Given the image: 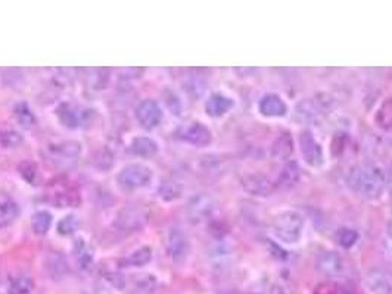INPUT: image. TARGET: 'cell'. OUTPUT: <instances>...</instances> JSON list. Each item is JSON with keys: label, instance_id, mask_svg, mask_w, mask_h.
<instances>
[{"label": "cell", "instance_id": "6da1fadb", "mask_svg": "<svg viewBox=\"0 0 392 294\" xmlns=\"http://www.w3.org/2000/svg\"><path fill=\"white\" fill-rule=\"evenodd\" d=\"M386 184L388 180L384 169L372 163L355 167L348 174V186L369 202H376L382 198Z\"/></svg>", "mask_w": 392, "mask_h": 294}, {"label": "cell", "instance_id": "7a4b0ae2", "mask_svg": "<svg viewBox=\"0 0 392 294\" xmlns=\"http://www.w3.org/2000/svg\"><path fill=\"white\" fill-rule=\"evenodd\" d=\"M306 231V220L293 209L282 211L271 224V235L283 246H297Z\"/></svg>", "mask_w": 392, "mask_h": 294}, {"label": "cell", "instance_id": "3957f363", "mask_svg": "<svg viewBox=\"0 0 392 294\" xmlns=\"http://www.w3.org/2000/svg\"><path fill=\"white\" fill-rule=\"evenodd\" d=\"M149 221V211L140 204H127L118 212L114 227L119 233L133 234L140 231Z\"/></svg>", "mask_w": 392, "mask_h": 294}, {"label": "cell", "instance_id": "277c9868", "mask_svg": "<svg viewBox=\"0 0 392 294\" xmlns=\"http://www.w3.org/2000/svg\"><path fill=\"white\" fill-rule=\"evenodd\" d=\"M298 149L302 160L306 162L310 168L319 169L326 163L323 146L310 129L301 132L298 137Z\"/></svg>", "mask_w": 392, "mask_h": 294}, {"label": "cell", "instance_id": "5b68a950", "mask_svg": "<svg viewBox=\"0 0 392 294\" xmlns=\"http://www.w3.org/2000/svg\"><path fill=\"white\" fill-rule=\"evenodd\" d=\"M154 174L144 163H130L118 174V184L126 190H137L148 187Z\"/></svg>", "mask_w": 392, "mask_h": 294}, {"label": "cell", "instance_id": "8992f818", "mask_svg": "<svg viewBox=\"0 0 392 294\" xmlns=\"http://www.w3.org/2000/svg\"><path fill=\"white\" fill-rule=\"evenodd\" d=\"M177 138L184 141L190 146L195 147H206L211 145L213 141V133L211 129L202 123L193 121L188 125L182 127L177 132Z\"/></svg>", "mask_w": 392, "mask_h": 294}, {"label": "cell", "instance_id": "52a82bcc", "mask_svg": "<svg viewBox=\"0 0 392 294\" xmlns=\"http://www.w3.org/2000/svg\"><path fill=\"white\" fill-rule=\"evenodd\" d=\"M135 114L137 123L145 129L157 128L162 121V116H164V112H162V107L159 106V103L152 99L141 101L136 106Z\"/></svg>", "mask_w": 392, "mask_h": 294}, {"label": "cell", "instance_id": "ba28073f", "mask_svg": "<svg viewBox=\"0 0 392 294\" xmlns=\"http://www.w3.org/2000/svg\"><path fill=\"white\" fill-rule=\"evenodd\" d=\"M167 249L174 262H184L190 253V242L188 235L177 227L171 228L167 234Z\"/></svg>", "mask_w": 392, "mask_h": 294}, {"label": "cell", "instance_id": "9c48e42d", "mask_svg": "<svg viewBox=\"0 0 392 294\" xmlns=\"http://www.w3.org/2000/svg\"><path fill=\"white\" fill-rule=\"evenodd\" d=\"M258 112L264 118H285L289 112V106L282 96L268 93L258 102Z\"/></svg>", "mask_w": 392, "mask_h": 294}, {"label": "cell", "instance_id": "30bf717a", "mask_svg": "<svg viewBox=\"0 0 392 294\" xmlns=\"http://www.w3.org/2000/svg\"><path fill=\"white\" fill-rule=\"evenodd\" d=\"M83 151L81 143L75 140H67V141H59V143H53L48 146V154L52 159H55L58 162H70L80 158Z\"/></svg>", "mask_w": 392, "mask_h": 294}, {"label": "cell", "instance_id": "8fae6325", "mask_svg": "<svg viewBox=\"0 0 392 294\" xmlns=\"http://www.w3.org/2000/svg\"><path fill=\"white\" fill-rule=\"evenodd\" d=\"M242 187L248 194L255 196V198H267L275 189L268 177L258 172L245 176L242 180Z\"/></svg>", "mask_w": 392, "mask_h": 294}, {"label": "cell", "instance_id": "7c38bea8", "mask_svg": "<svg viewBox=\"0 0 392 294\" xmlns=\"http://www.w3.org/2000/svg\"><path fill=\"white\" fill-rule=\"evenodd\" d=\"M217 211V203L208 198V196H196L188 206V212L190 220L195 222H202L211 218Z\"/></svg>", "mask_w": 392, "mask_h": 294}, {"label": "cell", "instance_id": "4fadbf2b", "mask_svg": "<svg viewBox=\"0 0 392 294\" xmlns=\"http://www.w3.org/2000/svg\"><path fill=\"white\" fill-rule=\"evenodd\" d=\"M50 202L59 206V208H75L79 206L81 199L77 193L68 184H55L50 187Z\"/></svg>", "mask_w": 392, "mask_h": 294}, {"label": "cell", "instance_id": "5bb4252c", "mask_svg": "<svg viewBox=\"0 0 392 294\" xmlns=\"http://www.w3.org/2000/svg\"><path fill=\"white\" fill-rule=\"evenodd\" d=\"M317 271L328 278H337L345 272V262L336 252H323L317 259Z\"/></svg>", "mask_w": 392, "mask_h": 294}, {"label": "cell", "instance_id": "9a60e30c", "mask_svg": "<svg viewBox=\"0 0 392 294\" xmlns=\"http://www.w3.org/2000/svg\"><path fill=\"white\" fill-rule=\"evenodd\" d=\"M236 106L235 99L223 93H213L205 102V112L211 118H222L232 112Z\"/></svg>", "mask_w": 392, "mask_h": 294}, {"label": "cell", "instance_id": "2e32d148", "mask_svg": "<svg viewBox=\"0 0 392 294\" xmlns=\"http://www.w3.org/2000/svg\"><path fill=\"white\" fill-rule=\"evenodd\" d=\"M17 202L5 191H0V230L9 227L18 218Z\"/></svg>", "mask_w": 392, "mask_h": 294}, {"label": "cell", "instance_id": "e0dca14e", "mask_svg": "<svg viewBox=\"0 0 392 294\" xmlns=\"http://www.w3.org/2000/svg\"><path fill=\"white\" fill-rule=\"evenodd\" d=\"M72 252H74L75 262H77L81 271H87L92 268L93 260H95V253H93L92 247L89 246V243H87L84 238H75L74 244H72Z\"/></svg>", "mask_w": 392, "mask_h": 294}, {"label": "cell", "instance_id": "ac0fdd59", "mask_svg": "<svg viewBox=\"0 0 392 294\" xmlns=\"http://www.w3.org/2000/svg\"><path fill=\"white\" fill-rule=\"evenodd\" d=\"M158 150H159L158 143L150 137L139 136L135 137L132 140V143H130V151L139 158H145V159L154 158L158 154Z\"/></svg>", "mask_w": 392, "mask_h": 294}, {"label": "cell", "instance_id": "d6986e66", "mask_svg": "<svg viewBox=\"0 0 392 294\" xmlns=\"http://www.w3.org/2000/svg\"><path fill=\"white\" fill-rule=\"evenodd\" d=\"M57 116L59 123L70 129H75L80 127V111L71 103H61L57 109Z\"/></svg>", "mask_w": 392, "mask_h": 294}, {"label": "cell", "instance_id": "ffe728a7", "mask_svg": "<svg viewBox=\"0 0 392 294\" xmlns=\"http://www.w3.org/2000/svg\"><path fill=\"white\" fill-rule=\"evenodd\" d=\"M300 178H301L300 165L295 160H288L286 165L283 167L276 184L282 189H291L292 186H295Z\"/></svg>", "mask_w": 392, "mask_h": 294}, {"label": "cell", "instance_id": "44dd1931", "mask_svg": "<svg viewBox=\"0 0 392 294\" xmlns=\"http://www.w3.org/2000/svg\"><path fill=\"white\" fill-rule=\"evenodd\" d=\"M367 286L375 294H391L392 284L384 271H372L367 274Z\"/></svg>", "mask_w": 392, "mask_h": 294}, {"label": "cell", "instance_id": "7402d4cb", "mask_svg": "<svg viewBox=\"0 0 392 294\" xmlns=\"http://www.w3.org/2000/svg\"><path fill=\"white\" fill-rule=\"evenodd\" d=\"M150 260H152V249L149 246H144V247H139L133 250L132 253L126 256L121 260V265L130 266V268H140V266L148 265Z\"/></svg>", "mask_w": 392, "mask_h": 294}, {"label": "cell", "instance_id": "603a6c76", "mask_svg": "<svg viewBox=\"0 0 392 294\" xmlns=\"http://www.w3.org/2000/svg\"><path fill=\"white\" fill-rule=\"evenodd\" d=\"M158 287V281L152 274L133 275L132 278V291L135 294H152Z\"/></svg>", "mask_w": 392, "mask_h": 294}, {"label": "cell", "instance_id": "cb8c5ba5", "mask_svg": "<svg viewBox=\"0 0 392 294\" xmlns=\"http://www.w3.org/2000/svg\"><path fill=\"white\" fill-rule=\"evenodd\" d=\"M14 116H15V121L23 127L24 129H30L36 125L37 123V118L36 115L32 114L31 107L28 106V103L26 102H19L15 105L14 107Z\"/></svg>", "mask_w": 392, "mask_h": 294}, {"label": "cell", "instance_id": "d4e9b609", "mask_svg": "<svg viewBox=\"0 0 392 294\" xmlns=\"http://www.w3.org/2000/svg\"><path fill=\"white\" fill-rule=\"evenodd\" d=\"M35 290V282L28 275H18L9 280L5 294H31Z\"/></svg>", "mask_w": 392, "mask_h": 294}, {"label": "cell", "instance_id": "484cf974", "mask_svg": "<svg viewBox=\"0 0 392 294\" xmlns=\"http://www.w3.org/2000/svg\"><path fill=\"white\" fill-rule=\"evenodd\" d=\"M358 238H360V234H358L355 230H353V228H348V227H342L340 228V230H336L335 233L336 244L345 250L353 249L358 243Z\"/></svg>", "mask_w": 392, "mask_h": 294}, {"label": "cell", "instance_id": "4316f807", "mask_svg": "<svg viewBox=\"0 0 392 294\" xmlns=\"http://www.w3.org/2000/svg\"><path fill=\"white\" fill-rule=\"evenodd\" d=\"M52 213L48 211H39L31 218V228L37 235H45L52 227Z\"/></svg>", "mask_w": 392, "mask_h": 294}, {"label": "cell", "instance_id": "83f0119b", "mask_svg": "<svg viewBox=\"0 0 392 294\" xmlns=\"http://www.w3.org/2000/svg\"><path fill=\"white\" fill-rule=\"evenodd\" d=\"M46 269L52 278H61L67 274V260L59 253H53L46 260Z\"/></svg>", "mask_w": 392, "mask_h": 294}, {"label": "cell", "instance_id": "f1b7e54d", "mask_svg": "<svg viewBox=\"0 0 392 294\" xmlns=\"http://www.w3.org/2000/svg\"><path fill=\"white\" fill-rule=\"evenodd\" d=\"M375 121L385 132H392V99H386L379 106Z\"/></svg>", "mask_w": 392, "mask_h": 294}, {"label": "cell", "instance_id": "f546056e", "mask_svg": "<svg viewBox=\"0 0 392 294\" xmlns=\"http://www.w3.org/2000/svg\"><path fill=\"white\" fill-rule=\"evenodd\" d=\"M293 151V141L289 134H282L273 145V156L280 160H288Z\"/></svg>", "mask_w": 392, "mask_h": 294}, {"label": "cell", "instance_id": "4dcf8cb0", "mask_svg": "<svg viewBox=\"0 0 392 294\" xmlns=\"http://www.w3.org/2000/svg\"><path fill=\"white\" fill-rule=\"evenodd\" d=\"M86 80L92 90H104L108 85V80H110V77H108V70H87Z\"/></svg>", "mask_w": 392, "mask_h": 294}, {"label": "cell", "instance_id": "1f68e13d", "mask_svg": "<svg viewBox=\"0 0 392 294\" xmlns=\"http://www.w3.org/2000/svg\"><path fill=\"white\" fill-rule=\"evenodd\" d=\"M18 171H19V176L23 177L30 184V186H37L40 181V172H39L37 163L31 162V160H26L23 163H19Z\"/></svg>", "mask_w": 392, "mask_h": 294}, {"label": "cell", "instance_id": "d6a6232c", "mask_svg": "<svg viewBox=\"0 0 392 294\" xmlns=\"http://www.w3.org/2000/svg\"><path fill=\"white\" fill-rule=\"evenodd\" d=\"M182 186H179L177 182L174 181H164L161 182V186L158 187V196L161 200L164 202H173L179 199L182 196Z\"/></svg>", "mask_w": 392, "mask_h": 294}, {"label": "cell", "instance_id": "836d02e7", "mask_svg": "<svg viewBox=\"0 0 392 294\" xmlns=\"http://www.w3.org/2000/svg\"><path fill=\"white\" fill-rule=\"evenodd\" d=\"M77 230H79V220H77V216H75V215L63 216L62 220L58 222V225H57L58 234H61L63 237L72 235Z\"/></svg>", "mask_w": 392, "mask_h": 294}, {"label": "cell", "instance_id": "e575fe53", "mask_svg": "<svg viewBox=\"0 0 392 294\" xmlns=\"http://www.w3.org/2000/svg\"><path fill=\"white\" fill-rule=\"evenodd\" d=\"M314 294H351V291L335 281H324L317 286Z\"/></svg>", "mask_w": 392, "mask_h": 294}, {"label": "cell", "instance_id": "d590c367", "mask_svg": "<svg viewBox=\"0 0 392 294\" xmlns=\"http://www.w3.org/2000/svg\"><path fill=\"white\" fill-rule=\"evenodd\" d=\"M0 143L5 147H15L23 143V137H21L17 132H5L0 134Z\"/></svg>", "mask_w": 392, "mask_h": 294}, {"label": "cell", "instance_id": "8d00e7d4", "mask_svg": "<svg viewBox=\"0 0 392 294\" xmlns=\"http://www.w3.org/2000/svg\"><path fill=\"white\" fill-rule=\"evenodd\" d=\"M105 278L111 286L117 287L118 290H123L126 287V278L121 274H118V272H106Z\"/></svg>", "mask_w": 392, "mask_h": 294}, {"label": "cell", "instance_id": "74e56055", "mask_svg": "<svg viewBox=\"0 0 392 294\" xmlns=\"http://www.w3.org/2000/svg\"><path fill=\"white\" fill-rule=\"evenodd\" d=\"M84 294H112V293H111L110 290H108L106 287L96 284V286H93V287L87 288V290L84 291Z\"/></svg>", "mask_w": 392, "mask_h": 294}, {"label": "cell", "instance_id": "f35d334b", "mask_svg": "<svg viewBox=\"0 0 392 294\" xmlns=\"http://www.w3.org/2000/svg\"><path fill=\"white\" fill-rule=\"evenodd\" d=\"M386 180H388V190H389V198H391V203H392V168H391V172H389V176L386 177Z\"/></svg>", "mask_w": 392, "mask_h": 294}, {"label": "cell", "instance_id": "ab89813d", "mask_svg": "<svg viewBox=\"0 0 392 294\" xmlns=\"http://www.w3.org/2000/svg\"><path fill=\"white\" fill-rule=\"evenodd\" d=\"M386 235L389 237V240L392 242V220L386 224Z\"/></svg>", "mask_w": 392, "mask_h": 294}]
</instances>
